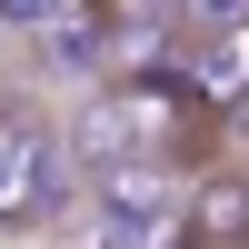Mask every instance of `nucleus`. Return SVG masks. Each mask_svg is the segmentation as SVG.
Here are the masks:
<instances>
[{
  "instance_id": "nucleus-4",
  "label": "nucleus",
  "mask_w": 249,
  "mask_h": 249,
  "mask_svg": "<svg viewBox=\"0 0 249 249\" xmlns=\"http://www.w3.org/2000/svg\"><path fill=\"white\" fill-rule=\"evenodd\" d=\"M199 30H249V0H190Z\"/></svg>"
},
{
  "instance_id": "nucleus-3",
  "label": "nucleus",
  "mask_w": 249,
  "mask_h": 249,
  "mask_svg": "<svg viewBox=\"0 0 249 249\" xmlns=\"http://www.w3.org/2000/svg\"><path fill=\"white\" fill-rule=\"evenodd\" d=\"M0 20L10 30H50V20H70V0H0Z\"/></svg>"
},
{
  "instance_id": "nucleus-1",
  "label": "nucleus",
  "mask_w": 249,
  "mask_h": 249,
  "mask_svg": "<svg viewBox=\"0 0 249 249\" xmlns=\"http://www.w3.org/2000/svg\"><path fill=\"white\" fill-rule=\"evenodd\" d=\"M80 150H70V120L30 110V100H0V239H30V230H60L80 210Z\"/></svg>"
},
{
  "instance_id": "nucleus-2",
  "label": "nucleus",
  "mask_w": 249,
  "mask_h": 249,
  "mask_svg": "<svg viewBox=\"0 0 249 249\" xmlns=\"http://www.w3.org/2000/svg\"><path fill=\"white\" fill-rule=\"evenodd\" d=\"M179 80L210 110H249V30H199V50L179 60Z\"/></svg>"
},
{
  "instance_id": "nucleus-5",
  "label": "nucleus",
  "mask_w": 249,
  "mask_h": 249,
  "mask_svg": "<svg viewBox=\"0 0 249 249\" xmlns=\"http://www.w3.org/2000/svg\"><path fill=\"white\" fill-rule=\"evenodd\" d=\"M239 120H249V110H239Z\"/></svg>"
}]
</instances>
